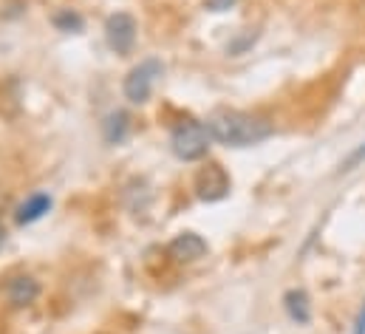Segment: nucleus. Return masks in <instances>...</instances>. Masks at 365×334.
<instances>
[{"instance_id": "f257e3e1", "label": "nucleus", "mask_w": 365, "mask_h": 334, "mask_svg": "<svg viewBox=\"0 0 365 334\" xmlns=\"http://www.w3.org/2000/svg\"><path fill=\"white\" fill-rule=\"evenodd\" d=\"M212 142L224 148H252L267 142L274 133L272 122L247 111H232V108H218L204 119Z\"/></svg>"}, {"instance_id": "f03ea898", "label": "nucleus", "mask_w": 365, "mask_h": 334, "mask_svg": "<svg viewBox=\"0 0 365 334\" xmlns=\"http://www.w3.org/2000/svg\"><path fill=\"white\" fill-rule=\"evenodd\" d=\"M210 142H212V136H210L207 125L198 122V119H190L187 116V119H179L170 128V151L182 162H198V159H204L207 151H210Z\"/></svg>"}, {"instance_id": "7ed1b4c3", "label": "nucleus", "mask_w": 365, "mask_h": 334, "mask_svg": "<svg viewBox=\"0 0 365 334\" xmlns=\"http://www.w3.org/2000/svg\"><path fill=\"white\" fill-rule=\"evenodd\" d=\"M162 60H156V57H148V60H142L139 66H133L130 71H128V77H125V83H122V93H125V99L130 102V105H145L148 99H150V93H153V85L156 80L162 77Z\"/></svg>"}, {"instance_id": "20e7f679", "label": "nucleus", "mask_w": 365, "mask_h": 334, "mask_svg": "<svg viewBox=\"0 0 365 334\" xmlns=\"http://www.w3.org/2000/svg\"><path fill=\"white\" fill-rule=\"evenodd\" d=\"M136 31L139 26L128 11H116L105 20V43L113 54H130L136 46Z\"/></svg>"}, {"instance_id": "39448f33", "label": "nucleus", "mask_w": 365, "mask_h": 334, "mask_svg": "<svg viewBox=\"0 0 365 334\" xmlns=\"http://www.w3.org/2000/svg\"><path fill=\"white\" fill-rule=\"evenodd\" d=\"M192 187H195V196H198L201 201H221V198L230 196L232 181H230V176H227L224 167L210 162V165H204L195 173Z\"/></svg>"}, {"instance_id": "423d86ee", "label": "nucleus", "mask_w": 365, "mask_h": 334, "mask_svg": "<svg viewBox=\"0 0 365 334\" xmlns=\"http://www.w3.org/2000/svg\"><path fill=\"white\" fill-rule=\"evenodd\" d=\"M3 295L11 309H26L40 298V280L31 275H11L3 283Z\"/></svg>"}, {"instance_id": "0eeeda50", "label": "nucleus", "mask_w": 365, "mask_h": 334, "mask_svg": "<svg viewBox=\"0 0 365 334\" xmlns=\"http://www.w3.org/2000/svg\"><path fill=\"white\" fill-rule=\"evenodd\" d=\"M168 255L179 263H195L207 255V241L198 233H179L170 244H168Z\"/></svg>"}, {"instance_id": "6e6552de", "label": "nucleus", "mask_w": 365, "mask_h": 334, "mask_svg": "<svg viewBox=\"0 0 365 334\" xmlns=\"http://www.w3.org/2000/svg\"><path fill=\"white\" fill-rule=\"evenodd\" d=\"M51 207H54V198H51L48 193H34V196H29V198L14 210V221H17L20 227L34 224V221H40L43 216H48Z\"/></svg>"}, {"instance_id": "1a4fd4ad", "label": "nucleus", "mask_w": 365, "mask_h": 334, "mask_svg": "<svg viewBox=\"0 0 365 334\" xmlns=\"http://www.w3.org/2000/svg\"><path fill=\"white\" fill-rule=\"evenodd\" d=\"M128 133H130V116L125 111H113V113L105 116L102 136H105L108 145H122L128 139Z\"/></svg>"}, {"instance_id": "9d476101", "label": "nucleus", "mask_w": 365, "mask_h": 334, "mask_svg": "<svg viewBox=\"0 0 365 334\" xmlns=\"http://www.w3.org/2000/svg\"><path fill=\"white\" fill-rule=\"evenodd\" d=\"M283 306H286V315L294 320V323H309L312 320V303H309V295L303 289H292L283 295Z\"/></svg>"}, {"instance_id": "9b49d317", "label": "nucleus", "mask_w": 365, "mask_h": 334, "mask_svg": "<svg viewBox=\"0 0 365 334\" xmlns=\"http://www.w3.org/2000/svg\"><path fill=\"white\" fill-rule=\"evenodd\" d=\"M51 20H54V26H57L60 31H83V17H80L77 11H71V9L57 11Z\"/></svg>"}, {"instance_id": "f8f14e48", "label": "nucleus", "mask_w": 365, "mask_h": 334, "mask_svg": "<svg viewBox=\"0 0 365 334\" xmlns=\"http://www.w3.org/2000/svg\"><path fill=\"white\" fill-rule=\"evenodd\" d=\"M363 162H365V142H360V145L340 162V170H337V173H351V170H357Z\"/></svg>"}, {"instance_id": "ddd939ff", "label": "nucleus", "mask_w": 365, "mask_h": 334, "mask_svg": "<svg viewBox=\"0 0 365 334\" xmlns=\"http://www.w3.org/2000/svg\"><path fill=\"white\" fill-rule=\"evenodd\" d=\"M238 0H204V9L207 11H230Z\"/></svg>"}, {"instance_id": "4468645a", "label": "nucleus", "mask_w": 365, "mask_h": 334, "mask_svg": "<svg viewBox=\"0 0 365 334\" xmlns=\"http://www.w3.org/2000/svg\"><path fill=\"white\" fill-rule=\"evenodd\" d=\"M354 334H365V303H363V309H360V315H357V323H354Z\"/></svg>"}, {"instance_id": "2eb2a0df", "label": "nucleus", "mask_w": 365, "mask_h": 334, "mask_svg": "<svg viewBox=\"0 0 365 334\" xmlns=\"http://www.w3.org/2000/svg\"><path fill=\"white\" fill-rule=\"evenodd\" d=\"M3 241H6V230L0 227V247H3Z\"/></svg>"}, {"instance_id": "dca6fc26", "label": "nucleus", "mask_w": 365, "mask_h": 334, "mask_svg": "<svg viewBox=\"0 0 365 334\" xmlns=\"http://www.w3.org/2000/svg\"><path fill=\"white\" fill-rule=\"evenodd\" d=\"M3 207H6V198H3V196H0V213H3Z\"/></svg>"}]
</instances>
